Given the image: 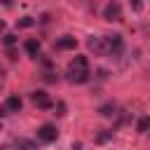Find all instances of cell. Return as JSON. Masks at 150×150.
I'll use <instances>...</instances> for the list:
<instances>
[{
	"instance_id": "20",
	"label": "cell",
	"mask_w": 150,
	"mask_h": 150,
	"mask_svg": "<svg viewBox=\"0 0 150 150\" xmlns=\"http://www.w3.org/2000/svg\"><path fill=\"white\" fill-rule=\"evenodd\" d=\"M2 5L5 7H12V0H2Z\"/></svg>"
},
{
	"instance_id": "17",
	"label": "cell",
	"mask_w": 150,
	"mask_h": 150,
	"mask_svg": "<svg viewBox=\"0 0 150 150\" xmlns=\"http://www.w3.org/2000/svg\"><path fill=\"white\" fill-rule=\"evenodd\" d=\"M131 7H134V12H141L143 5H141V0H131Z\"/></svg>"
},
{
	"instance_id": "11",
	"label": "cell",
	"mask_w": 150,
	"mask_h": 150,
	"mask_svg": "<svg viewBox=\"0 0 150 150\" xmlns=\"http://www.w3.org/2000/svg\"><path fill=\"white\" fill-rule=\"evenodd\" d=\"M23 47H26V52H28L30 56H38V54H40V42H38V40H26Z\"/></svg>"
},
{
	"instance_id": "7",
	"label": "cell",
	"mask_w": 150,
	"mask_h": 150,
	"mask_svg": "<svg viewBox=\"0 0 150 150\" xmlns=\"http://www.w3.org/2000/svg\"><path fill=\"white\" fill-rule=\"evenodd\" d=\"M75 45H77V40L73 35H63L56 40V49H75Z\"/></svg>"
},
{
	"instance_id": "10",
	"label": "cell",
	"mask_w": 150,
	"mask_h": 150,
	"mask_svg": "<svg viewBox=\"0 0 150 150\" xmlns=\"http://www.w3.org/2000/svg\"><path fill=\"white\" fill-rule=\"evenodd\" d=\"M98 112H101L103 117H115V115H117V105H115V103H103V105L98 108Z\"/></svg>"
},
{
	"instance_id": "21",
	"label": "cell",
	"mask_w": 150,
	"mask_h": 150,
	"mask_svg": "<svg viewBox=\"0 0 150 150\" xmlns=\"http://www.w3.org/2000/svg\"><path fill=\"white\" fill-rule=\"evenodd\" d=\"M2 82H5V73L0 70V87H2Z\"/></svg>"
},
{
	"instance_id": "19",
	"label": "cell",
	"mask_w": 150,
	"mask_h": 150,
	"mask_svg": "<svg viewBox=\"0 0 150 150\" xmlns=\"http://www.w3.org/2000/svg\"><path fill=\"white\" fill-rule=\"evenodd\" d=\"M5 115H7V108L2 105V108H0V117H5Z\"/></svg>"
},
{
	"instance_id": "4",
	"label": "cell",
	"mask_w": 150,
	"mask_h": 150,
	"mask_svg": "<svg viewBox=\"0 0 150 150\" xmlns=\"http://www.w3.org/2000/svg\"><path fill=\"white\" fill-rule=\"evenodd\" d=\"M30 101H33V105H38L40 110L52 108V98H49V94H47V91H42V89L33 91V94H30Z\"/></svg>"
},
{
	"instance_id": "14",
	"label": "cell",
	"mask_w": 150,
	"mask_h": 150,
	"mask_svg": "<svg viewBox=\"0 0 150 150\" xmlns=\"http://www.w3.org/2000/svg\"><path fill=\"white\" fill-rule=\"evenodd\" d=\"M2 40H5V45H7V47H12V45L16 42V35H12V33H5V35H2Z\"/></svg>"
},
{
	"instance_id": "18",
	"label": "cell",
	"mask_w": 150,
	"mask_h": 150,
	"mask_svg": "<svg viewBox=\"0 0 150 150\" xmlns=\"http://www.w3.org/2000/svg\"><path fill=\"white\" fill-rule=\"evenodd\" d=\"M73 150H84V145H82V143H75V145H73Z\"/></svg>"
},
{
	"instance_id": "5",
	"label": "cell",
	"mask_w": 150,
	"mask_h": 150,
	"mask_svg": "<svg viewBox=\"0 0 150 150\" xmlns=\"http://www.w3.org/2000/svg\"><path fill=\"white\" fill-rule=\"evenodd\" d=\"M105 47H108V54H120L124 49V40L122 35H105Z\"/></svg>"
},
{
	"instance_id": "1",
	"label": "cell",
	"mask_w": 150,
	"mask_h": 150,
	"mask_svg": "<svg viewBox=\"0 0 150 150\" xmlns=\"http://www.w3.org/2000/svg\"><path fill=\"white\" fill-rule=\"evenodd\" d=\"M68 82H73V84H84V82H89V66H87V56H75L73 59V63L68 66Z\"/></svg>"
},
{
	"instance_id": "22",
	"label": "cell",
	"mask_w": 150,
	"mask_h": 150,
	"mask_svg": "<svg viewBox=\"0 0 150 150\" xmlns=\"http://www.w3.org/2000/svg\"><path fill=\"white\" fill-rule=\"evenodd\" d=\"M2 30H5V23H2V21H0V33H2Z\"/></svg>"
},
{
	"instance_id": "12",
	"label": "cell",
	"mask_w": 150,
	"mask_h": 150,
	"mask_svg": "<svg viewBox=\"0 0 150 150\" xmlns=\"http://www.w3.org/2000/svg\"><path fill=\"white\" fill-rule=\"evenodd\" d=\"M148 129H150V117H141V120H138V131L145 134Z\"/></svg>"
},
{
	"instance_id": "9",
	"label": "cell",
	"mask_w": 150,
	"mask_h": 150,
	"mask_svg": "<svg viewBox=\"0 0 150 150\" xmlns=\"http://www.w3.org/2000/svg\"><path fill=\"white\" fill-rule=\"evenodd\" d=\"M14 145H16V150H38V143L30 138H16Z\"/></svg>"
},
{
	"instance_id": "2",
	"label": "cell",
	"mask_w": 150,
	"mask_h": 150,
	"mask_svg": "<svg viewBox=\"0 0 150 150\" xmlns=\"http://www.w3.org/2000/svg\"><path fill=\"white\" fill-rule=\"evenodd\" d=\"M56 136H59V131H56L54 124H42V127H38V141H42V143H54Z\"/></svg>"
},
{
	"instance_id": "6",
	"label": "cell",
	"mask_w": 150,
	"mask_h": 150,
	"mask_svg": "<svg viewBox=\"0 0 150 150\" xmlns=\"http://www.w3.org/2000/svg\"><path fill=\"white\" fill-rule=\"evenodd\" d=\"M87 45H89V49H91L96 56H103V54H108V47H105V38H96V35H91V38L87 40Z\"/></svg>"
},
{
	"instance_id": "16",
	"label": "cell",
	"mask_w": 150,
	"mask_h": 150,
	"mask_svg": "<svg viewBox=\"0 0 150 150\" xmlns=\"http://www.w3.org/2000/svg\"><path fill=\"white\" fill-rule=\"evenodd\" d=\"M54 110H56V115H63V112H66V105H63V103L59 101V103L54 105Z\"/></svg>"
},
{
	"instance_id": "15",
	"label": "cell",
	"mask_w": 150,
	"mask_h": 150,
	"mask_svg": "<svg viewBox=\"0 0 150 150\" xmlns=\"http://www.w3.org/2000/svg\"><path fill=\"white\" fill-rule=\"evenodd\" d=\"M110 136H112L110 131H98V141H101V143H105V141H110Z\"/></svg>"
},
{
	"instance_id": "8",
	"label": "cell",
	"mask_w": 150,
	"mask_h": 150,
	"mask_svg": "<svg viewBox=\"0 0 150 150\" xmlns=\"http://www.w3.org/2000/svg\"><path fill=\"white\" fill-rule=\"evenodd\" d=\"M21 105H23V103H21V98H19V96H14V94H12V96H7V101H5L7 112H19V110H21Z\"/></svg>"
},
{
	"instance_id": "13",
	"label": "cell",
	"mask_w": 150,
	"mask_h": 150,
	"mask_svg": "<svg viewBox=\"0 0 150 150\" xmlns=\"http://www.w3.org/2000/svg\"><path fill=\"white\" fill-rule=\"evenodd\" d=\"M35 21L30 19V16H23V19H19V28H30Z\"/></svg>"
},
{
	"instance_id": "3",
	"label": "cell",
	"mask_w": 150,
	"mask_h": 150,
	"mask_svg": "<svg viewBox=\"0 0 150 150\" xmlns=\"http://www.w3.org/2000/svg\"><path fill=\"white\" fill-rule=\"evenodd\" d=\"M103 19H105V21H120V19H122V5H120L117 0L108 2L105 9H103Z\"/></svg>"
}]
</instances>
